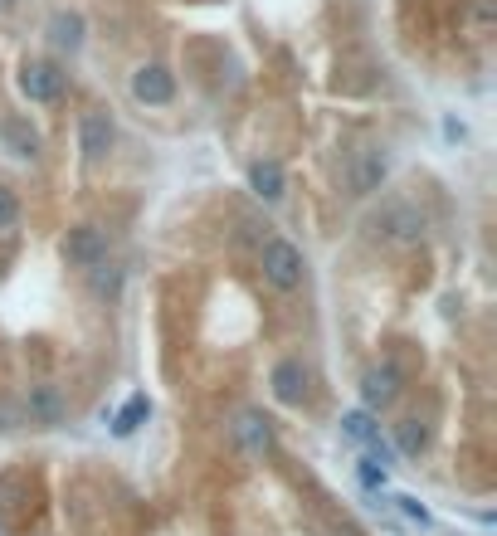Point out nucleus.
Segmentation results:
<instances>
[{"instance_id": "f257e3e1", "label": "nucleus", "mask_w": 497, "mask_h": 536, "mask_svg": "<svg viewBox=\"0 0 497 536\" xmlns=\"http://www.w3.org/2000/svg\"><path fill=\"white\" fill-rule=\"evenodd\" d=\"M259 268H264V278L278 288V293H293V288H303V254H298V244H288V239H264V249H259Z\"/></svg>"}, {"instance_id": "f03ea898", "label": "nucleus", "mask_w": 497, "mask_h": 536, "mask_svg": "<svg viewBox=\"0 0 497 536\" xmlns=\"http://www.w3.org/2000/svg\"><path fill=\"white\" fill-rule=\"evenodd\" d=\"M230 439H234V449H239V459L264 463L273 454V420H268L264 410H239L230 424Z\"/></svg>"}, {"instance_id": "7ed1b4c3", "label": "nucleus", "mask_w": 497, "mask_h": 536, "mask_svg": "<svg viewBox=\"0 0 497 536\" xmlns=\"http://www.w3.org/2000/svg\"><path fill=\"white\" fill-rule=\"evenodd\" d=\"M400 390H405V371H400L395 361H381V366H371V371L361 376V400H366L371 415L390 410V405L400 400Z\"/></svg>"}, {"instance_id": "20e7f679", "label": "nucleus", "mask_w": 497, "mask_h": 536, "mask_svg": "<svg viewBox=\"0 0 497 536\" xmlns=\"http://www.w3.org/2000/svg\"><path fill=\"white\" fill-rule=\"evenodd\" d=\"M64 259H69V268H83V273L93 264H108V234L98 225H74L64 234Z\"/></svg>"}, {"instance_id": "39448f33", "label": "nucleus", "mask_w": 497, "mask_h": 536, "mask_svg": "<svg viewBox=\"0 0 497 536\" xmlns=\"http://www.w3.org/2000/svg\"><path fill=\"white\" fill-rule=\"evenodd\" d=\"M376 234L385 244H415L424 234V210H415V205H385L376 215Z\"/></svg>"}, {"instance_id": "423d86ee", "label": "nucleus", "mask_w": 497, "mask_h": 536, "mask_svg": "<svg viewBox=\"0 0 497 536\" xmlns=\"http://www.w3.org/2000/svg\"><path fill=\"white\" fill-rule=\"evenodd\" d=\"M25 415H30V424H44V429H54V424L69 420V400H64V390L49 381H39L25 390Z\"/></svg>"}, {"instance_id": "0eeeda50", "label": "nucleus", "mask_w": 497, "mask_h": 536, "mask_svg": "<svg viewBox=\"0 0 497 536\" xmlns=\"http://www.w3.org/2000/svg\"><path fill=\"white\" fill-rule=\"evenodd\" d=\"M20 93H25L30 103H54V98L64 93V74H59V64H49V59H30V64L20 69Z\"/></svg>"}, {"instance_id": "6e6552de", "label": "nucleus", "mask_w": 497, "mask_h": 536, "mask_svg": "<svg viewBox=\"0 0 497 536\" xmlns=\"http://www.w3.org/2000/svg\"><path fill=\"white\" fill-rule=\"evenodd\" d=\"M132 98H137V103H147V108H166V103L176 98V78H171V69H161V64H142V69L132 74Z\"/></svg>"}, {"instance_id": "1a4fd4ad", "label": "nucleus", "mask_w": 497, "mask_h": 536, "mask_svg": "<svg viewBox=\"0 0 497 536\" xmlns=\"http://www.w3.org/2000/svg\"><path fill=\"white\" fill-rule=\"evenodd\" d=\"M113 142H117L113 117L103 113V108L83 113V122H78V147H83V156H88V161H103V156L113 152Z\"/></svg>"}, {"instance_id": "9d476101", "label": "nucleus", "mask_w": 497, "mask_h": 536, "mask_svg": "<svg viewBox=\"0 0 497 536\" xmlns=\"http://www.w3.org/2000/svg\"><path fill=\"white\" fill-rule=\"evenodd\" d=\"M390 176V161H385V152H376V147H366V152L351 156V171H346V181H351V191L356 195H371L381 191V181Z\"/></svg>"}, {"instance_id": "9b49d317", "label": "nucleus", "mask_w": 497, "mask_h": 536, "mask_svg": "<svg viewBox=\"0 0 497 536\" xmlns=\"http://www.w3.org/2000/svg\"><path fill=\"white\" fill-rule=\"evenodd\" d=\"M303 395H307V366L303 361H278L273 366V400L278 405H303Z\"/></svg>"}, {"instance_id": "f8f14e48", "label": "nucleus", "mask_w": 497, "mask_h": 536, "mask_svg": "<svg viewBox=\"0 0 497 536\" xmlns=\"http://www.w3.org/2000/svg\"><path fill=\"white\" fill-rule=\"evenodd\" d=\"M35 498V488H30V478L25 473H0V527L10 522V517H20L25 507Z\"/></svg>"}, {"instance_id": "ddd939ff", "label": "nucleus", "mask_w": 497, "mask_h": 536, "mask_svg": "<svg viewBox=\"0 0 497 536\" xmlns=\"http://www.w3.org/2000/svg\"><path fill=\"white\" fill-rule=\"evenodd\" d=\"M249 191L259 195L264 205L283 200V191H288V176H283V166H278V161H254V166H249Z\"/></svg>"}, {"instance_id": "4468645a", "label": "nucleus", "mask_w": 497, "mask_h": 536, "mask_svg": "<svg viewBox=\"0 0 497 536\" xmlns=\"http://www.w3.org/2000/svg\"><path fill=\"white\" fill-rule=\"evenodd\" d=\"M0 137H5V147L20 156V161H35L39 156V132L25 117H5V122H0Z\"/></svg>"}, {"instance_id": "2eb2a0df", "label": "nucleus", "mask_w": 497, "mask_h": 536, "mask_svg": "<svg viewBox=\"0 0 497 536\" xmlns=\"http://www.w3.org/2000/svg\"><path fill=\"white\" fill-rule=\"evenodd\" d=\"M49 44H54L59 54H74L78 44H83V15H74V10H59V15L49 20Z\"/></svg>"}, {"instance_id": "dca6fc26", "label": "nucleus", "mask_w": 497, "mask_h": 536, "mask_svg": "<svg viewBox=\"0 0 497 536\" xmlns=\"http://www.w3.org/2000/svg\"><path fill=\"white\" fill-rule=\"evenodd\" d=\"M147 415H152V400H147V395H132V400H127V405L113 415V434H117V439L137 434V429L147 424Z\"/></svg>"}, {"instance_id": "f3484780", "label": "nucleus", "mask_w": 497, "mask_h": 536, "mask_svg": "<svg viewBox=\"0 0 497 536\" xmlns=\"http://www.w3.org/2000/svg\"><path fill=\"white\" fill-rule=\"evenodd\" d=\"M342 434L351 439V444H376L381 439V424H376V415L371 410H351V415H342Z\"/></svg>"}, {"instance_id": "a211bd4d", "label": "nucleus", "mask_w": 497, "mask_h": 536, "mask_svg": "<svg viewBox=\"0 0 497 536\" xmlns=\"http://www.w3.org/2000/svg\"><path fill=\"white\" fill-rule=\"evenodd\" d=\"M395 449H400L405 459H420L424 449H429V429H424V420H400L395 424Z\"/></svg>"}, {"instance_id": "6ab92c4d", "label": "nucleus", "mask_w": 497, "mask_h": 536, "mask_svg": "<svg viewBox=\"0 0 497 536\" xmlns=\"http://www.w3.org/2000/svg\"><path fill=\"white\" fill-rule=\"evenodd\" d=\"M88 278H93V293H98V298H113L117 288H122V273H117V268L93 264V268H88Z\"/></svg>"}, {"instance_id": "aec40b11", "label": "nucleus", "mask_w": 497, "mask_h": 536, "mask_svg": "<svg viewBox=\"0 0 497 536\" xmlns=\"http://www.w3.org/2000/svg\"><path fill=\"white\" fill-rule=\"evenodd\" d=\"M385 473H390V468H385V463H376L371 454H366V459H361V468H356V478H361V488H366V493H381Z\"/></svg>"}, {"instance_id": "412c9836", "label": "nucleus", "mask_w": 497, "mask_h": 536, "mask_svg": "<svg viewBox=\"0 0 497 536\" xmlns=\"http://www.w3.org/2000/svg\"><path fill=\"white\" fill-rule=\"evenodd\" d=\"M15 220H20V200H15V191L0 186V230H15Z\"/></svg>"}, {"instance_id": "4be33fe9", "label": "nucleus", "mask_w": 497, "mask_h": 536, "mask_svg": "<svg viewBox=\"0 0 497 536\" xmlns=\"http://www.w3.org/2000/svg\"><path fill=\"white\" fill-rule=\"evenodd\" d=\"M473 25H478V30L493 25V0H473Z\"/></svg>"}, {"instance_id": "5701e85b", "label": "nucleus", "mask_w": 497, "mask_h": 536, "mask_svg": "<svg viewBox=\"0 0 497 536\" xmlns=\"http://www.w3.org/2000/svg\"><path fill=\"white\" fill-rule=\"evenodd\" d=\"M337 536H356V532H351V527H342V532H337Z\"/></svg>"}, {"instance_id": "b1692460", "label": "nucleus", "mask_w": 497, "mask_h": 536, "mask_svg": "<svg viewBox=\"0 0 497 536\" xmlns=\"http://www.w3.org/2000/svg\"><path fill=\"white\" fill-rule=\"evenodd\" d=\"M0 536H5V527H0Z\"/></svg>"}]
</instances>
